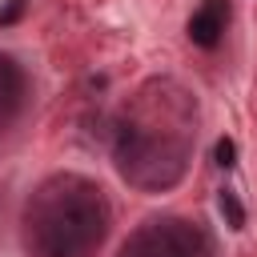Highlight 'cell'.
<instances>
[{
	"label": "cell",
	"instance_id": "7a4b0ae2",
	"mask_svg": "<svg viewBox=\"0 0 257 257\" xmlns=\"http://www.w3.org/2000/svg\"><path fill=\"white\" fill-rule=\"evenodd\" d=\"M120 257H201V237L181 221H149L120 245Z\"/></svg>",
	"mask_w": 257,
	"mask_h": 257
},
{
	"label": "cell",
	"instance_id": "3957f363",
	"mask_svg": "<svg viewBox=\"0 0 257 257\" xmlns=\"http://www.w3.org/2000/svg\"><path fill=\"white\" fill-rule=\"evenodd\" d=\"M225 16H229V4L225 0H205L193 12V20H189V40L201 44V48H213L221 40V32H225Z\"/></svg>",
	"mask_w": 257,
	"mask_h": 257
},
{
	"label": "cell",
	"instance_id": "6da1fadb",
	"mask_svg": "<svg viewBox=\"0 0 257 257\" xmlns=\"http://www.w3.org/2000/svg\"><path fill=\"white\" fill-rule=\"evenodd\" d=\"M108 225L100 189L80 177H64L40 189L28 205V241L36 257H88Z\"/></svg>",
	"mask_w": 257,
	"mask_h": 257
},
{
	"label": "cell",
	"instance_id": "277c9868",
	"mask_svg": "<svg viewBox=\"0 0 257 257\" xmlns=\"http://www.w3.org/2000/svg\"><path fill=\"white\" fill-rule=\"evenodd\" d=\"M20 96H24V72L16 68L12 56H0V124H8L16 116Z\"/></svg>",
	"mask_w": 257,
	"mask_h": 257
},
{
	"label": "cell",
	"instance_id": "5b68a950",
	"mask_svg": "<svg viewBox=\"0 0 257 257\" xmlns=\"http://www.w3.org/2000/svg\"><path fill=\"white\" fill-rule=\"evenodd\" d=\"M217 209H221V217H225V225H229V229H245V209H241L237 193L221 189V193H217Z\"/></svg>",
	"mask_w": 257,
	"mask_h": 257
},
{
	"label": "cell",
	"instance_id": "8992f818",
	"mask_svg": "<svg viewBox=\"0 0 257 257\" xmlns=\"http://www.w3.org/2000/svg\"><path fill=\"white\" fill-rule=\"evenodd\" d=\"M213 161H217L221 169H233V165H237V145H233L229 137H221V141L213 145Z\"/></svg>",
	"mask_w": 257,
	"mask_h": 257
},
{
	"label": "cell",
	"instance_id": "52a82bcc",
	"mask_svg": "<svg viewBox=\"0 0 257 257\" xmlns=\"http://www.w3.org/2000/svg\"><path fill=\"white\" fill-rule=\"evenodd\" d=\"M24 16V0H8L4 8H0V28H8V24H16Z\"/></svg>",
	"mask_w": 257,
	"mask_h": 257
}]
</instances>
